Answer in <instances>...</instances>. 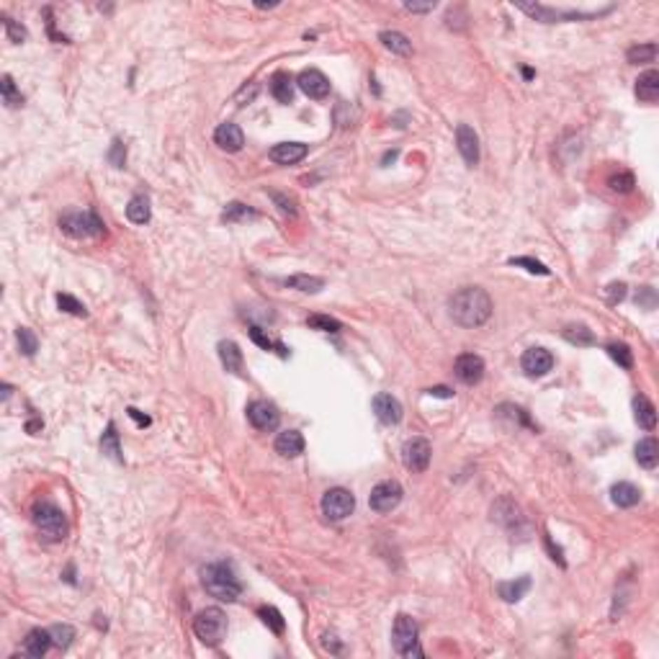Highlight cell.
Returning a JSON list of instances; mask_svg holds the SVG:
<instances>
[{
    "mask_svg": "<svg viewBox=\"0 0 659 659\" xmlns=\"http://www.w3.org/2000/svg\"><path fill=\"white\" fill-rule=\"evenodd\" d=\"M296 85H299V90H302L304 96L314 98V101H322V98L330 96V80L319 70H314V67L304 70L302 75L296 78Z\"/></svg>",
    "mask_w": 659,
    "mask_h": 659,
    "instance_id": "4fadbf2b",
    "label": "cell"
},
{
    "mask_svg": "<svg viewBox=\"0 0 659 659\" xmlns=\"http://www.w3.org/2000/svg\"><path fill=\"white\" fill-rule=\"evenodd\" d=\"M276 6H278V3H263V0H258V3H255V8H276Z\"/></svg>",
    "mask_w": 659,
    "mask_h": 659,
    "instance_id": "db71d44e",
    "label": "cell"
},
{
    "mask_svg": "<svg viewBox=\"0 0 659 659\" xmlns=\"http://www.w3.org/2000/svg\"><path fill=\"white\" fill-rule=\"evenodd\" d=\"M16 340H18V348H21V353L24 356L32 358L36 350H39V338L29 330V327H18L16 330Z\"/></svg>",
    "mask_w": 659,
    "mask_h": 659,
    "instance_id": "8d00e7d4",
    "label": "cell"
},
{
    "mask_svg": "<svg viewBox=\"0 0 659 659\" xmlns=\"http://www.w3.org/2000/svg\"><path fill=\"white\" fill-rule=\"evenodd\" d=\"M0 93H3V104L8 106V109L24 106V96H21V90L16 88V83H13L11 75H3V80H0Z\"/></svg>",
    "mask_w": 659,
    "mask_h": 659,
    "instance_id": "d6a6232c",
    "label": "cell"
},
{
    "mask_svg": "<svg viewBox=\"0 0 659 659\" xmlns=\"http://www.w3.org/2000/svg\"><path fill=\"white\" fill-rule=\"evenodd\" d=\"M201 585H204V590H207L209 595L216 597V600H222V603H235L240 597V592H242V585H240L237 574L232 572L230 564H207L204 569H201Z\"/></svg>",
    "mask_w": 659,
    "mask_h": 659,
    "instance_id": "7a4b0ae2",
    "label": "cell"
},
{
    "mask_svg": "<svg viewBox=\"0 0 659 659\" xmlns=\"http://www.w3.org/2000/svg\"><path fill=\"white\" fill-rule=\"evenodd\" d=\"M510 265H520V268H525L528 273H536V276H548L551 273L543 263L533 261V258H510Z\"/></svg>",
    "mask_w": 659,
    "mask_h": 659,
    "instance_id": "f6af8a7d",
    "label": "cell"
},
{
    "mask_svg": "<svg viewBox=\"0 0 659 659\" xmlns=\"http://www.w3.org/2000/svg\"><path fill=\"white\" fill-rule=\"evenodd\" d=\"M270 96L276 98L278 104H291L294 101V80L289 72H276L270 78Z\"/></svg>",
    "mask_w": 659,
    "mask_h": 659,
    "instance_id": "7402d4cb",
    "label": "cell"
},
{
    "mask_svg": "<svg viewBox=\"0 0 659 659\" xmlns=\"http://www.w3.org/2000/svg\"><path fill=\"white\" fill-rule=\"evenodd\" d=\"M379 41H382V44L389 49V52H394V55H399V57H410V55H412V41L407 39L405 34L382 32V34H379Z\"/></svg>",
    "mask_w": 659,
    "mask_h": 659,
    "instance_id": "83f0119b",
    "label": "cell"
},
{
    "mask_svg": "<svg viewBox=\"0 0 659 659\" xmlns=\"http://www.w3.org/2000/svg\"><path fill=\"white\" fill-rule=\"evenodd\" d=\"M193 634L201 644L207 646H216L222 644L224 634H227V616L222 608H204L196 613L193 618Z\"/></svg>",
    "mask_w": 659,
    "mask_h": 659,
    "instance_id": "5b68a950",
    "label": "cell"
},
{
    "mask_svg": "<svg viewBox=\"0 0 659 659\" xmlns=\"http://www.w3.org/2000/svg\"><path fill=\"white\" fill-rule=\"evenodd\" d=\"M247 420L253 422V428L258 430H276L278 422H281V412L268 399H255V402L247 405Z\"/></svg>",
    "mask_w": 659,
    "mask_h": 659,
    "instance_id": "30bf717a",
    "label": "cell"
},
{
    "mask_svg": "<svg viewBox=\"0 0 659 659\" xmlns=\"http://www.w3.org/2000/svg\"><path fill=\"white\" fill-rule=\"evenodd\" d=\"M273 448H276V453H281L284 459H296L299 453H304L302 433H299V430H284V433H278Z\"/></svg>",
    "mask_w": 659,
    "mask_h": 659,
    "instance_id": "d6986e66",
    "label": "cell"
},
{
    "mask_svg": "<svg viewBox=\"0 0 659 659\" xmlns=\"http://www.w3.org/2000/svg\"><path fill=\"white\" fill-rule=\"evenodd\" d=\"M284 286L296 289V291H304V294H317L319 289H325V278H319V276H307V273H299V276L284 278Z\"/></svg>",
    "mask_w": 659,
    "mask_h": 659,
    "instance_id": "f1b7e54d",
    "label": "cell"
},
{
    "mask_svg": "<svg viewBox=\"0 0 659 659\" xmlns=\"http://www.w3.org/2000/svg\"><path fill=\"white\" fill-rule=\"evenodd\" d=\"M634 417L644 430H654V425H657V410L644 394L634 397Z\"/></svg>",
    "mask_w": 659,
    "mask_h": 659,
    "instance_id": "cb8c5ba5",
    "label": "cell"
},
{
    "mask_svg": "<svg viewBox=\"0 0 659 659\" xmlns=\"http://www.w3.org/2000/svg\"><path fill=\"white\" fill-rule=\"evenodd\" d=\"M654 57H657V44L654 41H646V44H636V47H631L626 52V60L631 64H639V62H654Z\"/></svg>",
    "mask_w": 659,
    "mask_h": 659,
    "instance_id": "e575fe53",
    "label": "cell"
},
{
    "mask_svg": "<svg viewBox=\"0 0 659 659\" xmlns=\"http://www.w3.org/2000/svg\"><path fill=\"white\" fill-rule=\"evenodd\" d=\"M219 358H222V366L230 373H242V350L237 348V342L232 340L219 342Z\"/></svg>",
    "mask_w": 659,
    "mask_h": 659,
    "instance_id": "484cf974",
    "label": "cell"
},
{
    "mask_svg": "<svg viewBox=\"0 0 659 659\" xmlns=\"http://www.w3.org/2000/svg\"><path fill=\"white\" fill-rule=\"evenodd\" d=\"M428 394H433V397H445V399H451V397H453V391H451V389H445V387H436V389H428Z\"/></svg>",
    "mask_w": 659,
    "mask_h": 659,
    "instance_id": "f5cc1de1",
    "label": "cell"
},
{
    "mask_svg": "<svg viewBox=\"0 0 659 659\" xmlns=\"http://www.w3.org/2000/svg\"><path fill=\"white\" fill-rule=\"evenodd\" d=\"M127 412H129V417H132V420H137V425H142V428H147V425L152 422L150 417H147V415H142L139 410H134V407H129Z\"/></svg>",
    "mask_w": 659,
    "mask_h": 659,
    "instance_id": "816d5d0a",
    "label": "cell"
},
{
    "mask_svg": "<svg viewBox=\"0 0 659 659\" xmlns=\"http://www.w3.org/2000/svg\"><path fill=\"white\" fill-rule=\"evenodd\" d=\"M636 304H644L646 310H654V304H657V299H654V289L644 286L641 291H639V296H636Z\"/></svg>",
    "mask_w": 659,
    "mask_h": 659,
    "instance_id": "681fc988",
    "label": "cell"
},
{
    "mask_svg": "<svg viewBox=\"0 0 659 659\" xmlns=\"http://www.w3.org/2000/svg\"><path fill=\"white\" fill-rule=\"evenodd\" d=\"M518 8L523 11V13H528L531 18H536V21H543V24H556V21H562V18H588V13H572V11H556V8H548V6H531V3H520Z\"/></svg>",
    "mask_w": 659,
    "mask_h": 659,
    "instance_id": "2e32d148",
    "label": "cell"
},
{
    "mask_svg": "<svg viewBox=\"0 0 659 659\" xmlns=\"http://www.w3.org/2000/svg\"><path fill=\"white\" fill-rule=\"evenodd\" d=\"M605 350H608V356H611L620 368H631V366H634V356H631V350H628L626 342H611Z\"/></svg>",
    "mask_w": 659,
    "mask_h": 659,
    "instance_id": "ab89813d",
    "label": "cell"
},
{
    "mask_svg": "<svg viewBox=\"0 0 659 659\" xmlns=\"http://www.w3.org/2000/svg\"><path fill=\"white\" fill-rule=\"evenodd\" d=\"M371 405H373V412H376V417H379L384 425H397V422L402 420V405H399L397 397H391L389 391L376 394Z\"/></svg>",
    "mask_w": 659,
    "mask_h": 659,
    "instance_id": "9a60e30c",
    "label": "cell"
},
{
    "mask_svg": "<svg viewBox=\"0 0 659 659\" xmlns=\"http://www.w3.org/2000/svg\"><path fill=\"white\" fill-rule=\"evenodd\" d=\"M520 368L525 371V376H546L551 368H554V356L548 353L546 348H528L520 358Z\"/></svg>",
    "mask_w": 659,
    "mask_h": 659,
    "instance_id": "7c38bea8",
    "label": "cell"
},
{
    "mask_svg": "<svg viewBox=\"0 0 659 659\" xmlns=\"http://www.w3.org/2000/svg\"><path fill=\"white\" fill-rule=\"evenodd\" d=\"M611 500L618 505V508H634V505H639V500H641V490L636 485H631V482H618V485H613L611 490Z\"/></svg>",
    "mask_w": 659,
    "mask_h": 659,
    "instance_id": "603a6c76",
    "label": "cell"
},
{
    "mask_svg": "<svg viewBox=\"0 0 659 659\" xmlns=\"http://www.w3.org/2000/svg\"><path fill=\"white\" fill-rule=\"evenodd\" d=\"M492 299L485 289L479 286H466L456 291L448 299V312L451 319L461 327H482L487 319L492 317Z\"/></svg>",
    "mask_w": 659,
    "mask_h": 659,
    "instance_id": "6da1fadb",
    "label": "cell"
},
{
    "mask_svg": "<svg viewBox=\"0 0 659 659\" xmlns=\"http://www.w3.org/2000/svg\"><path fill=\"white\" fill-rule=\"evenodd\" d=\"M214 142L219 144L224 152H240V150H242V144H245V134H242V129H240L237 124L224 121V124H219V127H216Z\"/></svg>",
    "mask_w": 659,
    "mask_h": 659,
    "instance_id": "ac0fdd59",
    "label": "cell"
},
{
    "mask_svg": "<svg viewBox=\"0 0 659 659\" xmlns=\"http://www.w3.org/2000/svg\"><path fill=\"white\" fill-rule=\"evenodd\" d=\"M608 186H611V191H616V193H631L634 191V186H636V178H634V173L620 170V173H616V175L608 178Z\"/></svg>",
    "mask_w": 659,
    "mask_h": 659,
    "instance_id": "f35d334b",
    "label": "cell"
},
{
    "mask_svg": "<svg viewBox=\"0 0 659 659\" xmlns=\"http://www.w3.org/2000/svg\"><path fill=\"white\" fill-rule=\"evenodd\" d=\"M430 456H433V448L425 438H410L405 445H402V461L405 466L415 474H422L425 469L430 466Z\"/></svg>",
    "mask_w": 659,
    "mask_h": 659,
    "instance_id": "9c48e42d",
    "label": "cell"
},
{
    "mask_svg": "<svg viewBox=\"0 0 659 659\" xmlns=\"http://www.w3.org/2000/svg\"><path fill=\"white\" fill-rule=\"evenodd\" d=\"M32 518H34V525H36L39 536L44 541H49V543H57V541H62L64 536H67V518H64L62 510L57 508V505H52V502H39V505L34 508Z\"/></svg>",
    "mask_w": 659,
    "mask_h": 659,
    "instance_id": "277c9868",
    "label": "cell"
},
{
    "mask_svg": "<svg viewBox=\"0 0 659 659\" xmlns=\"http://www.w3.org/2000/svg\"><path fill=\"white\" fill-rule=\"evenodd\" d=\"M250 338H253V342H258L263 350H273V353H278L281 358H289V348H286V345H284L281 340H273V338H268V335L263 333L258 325L250 327Z\"/></svg>",
    "mask_w": 659,
    "mask_h": 659,
    "instance_id": "1f68e13d",
    "label": "cell"
},
{
    "mask_svg": "<svg viewBox=\"0 0 659 659\" xmlns=\"http://www.w3.org/2000/svg\"><path fill=\"white\" fill-rule=\"evenodd\" d=\"M49 634H52V644H55L57 649H67L72 639H75V628L67 626V623H57V626L49 628Z\"/></svg>",
    "mask_w": 659,
    "mask_h": 659,
    "instance_id": "74e56055",
    "label": "cell"
},
{
    "mask_svg": "<svg viewBox=\"0 0 659 659\" xmlns=\"http://www.w3.org/2000/svg\"><path fill=\"white\" fill-rule=\"evenodd\" d=\"M268 158L278 165H294L299 160L307 158V144L304 142H281L273 144L268 152Z\"/></svg>",
    "mask_w": 659,
    "mask_h": 659,
    "instance_id": "e0dca14e",
    "label": "cell"
},
{
    "mask_svg": "<svg viewBox=\"0 0 659 659\" xmlns=\"http://www.w3.org/2000/svg\"><path fill=\"white\" fill-rule=\"evenodd\" d=\"M60 230L75 240H93L104 235L106 224L96 211L85 209V211H67L60 216Z\"/></svg>",
    "mask_w": 659,
    "mask_h": 659,
    "instance_id": "3957f363",
    "label": "cell"
},
{
    "mask_svg": "<svg viewBox=\"0 0 659 659\" xmlns=\"http://www.w3.org/2000/svg\"><path fill=\"white\" fill-rule=\"evenodd\" d=\"M453 373H456V379H459L461 384L474 387V384H479L482 376H485V361H482L477 353H464V356L456 358Z\"/></svg>",
    "mask_w": 659,
    "mask_h": 659,
    "instance_id": "8fae6325",
    "label": "cell"
},
{
    "mask_svg": "<svg viewBox=\"0 0 659 659\" xmlns=\"http://www.w3.org/2000/svg\"><path fill=\"white\" fill-rule=\"evenodd\" d=\"M101 451H104L111 461H116V464L124 461V456H121V445H119V433H116V425H113V422L106 425V433L101 436Z\"/></svg>",
    "mask_w": 659,
    "mask_h": 659,
    "instance_id": "f546056e",
    "label": "cell"
},
{
    "mask_svg": "<svg viewBox=\"0 0 659 659\" xmlns=\"http://www.w3.org/2000/svg\"><path fill=\"white\" fill-rule=\"evenodd\" d=\"M258 616H261V620L270 628V631H273V634H284L286 620H284V616H281L278 608H273V605H263L261 611H258Z\"/></svg>",
    "mask_w": 659,
    "mask_h": 659,
    "instance_id": "836d02e7",
    "label": "cell"
},
{
    "mask_svg": "<svg viewBox=\"0 0 659 659\" xmlns=\"http://www.w3.org/2000/svg\"><path fill=\"white\" fill-rule=\"evenodd\" d=\"M605 296H608L611 304L623 302V299H626V284H611V286L605 289Z\"/></svg>",
    "mask_w": 659,
    "mask_h": 659,
    "instance_id": "c3c4849f",
    "label": "cell"
},
{
    "mask_svg": "<svg viewBox=\"0 0 659 659\" xmlns=\"http://www.w3.org/2000/svg\"><path fill=\"white\" fill-rule=\"evenodd\" d=\"M528 590H531V577H518L513 582H500L497 585V592H500L505 603H518Z\"/></svg>",
    "mask_w": 659,
    "mask_h": 659,
    "instance_id": "4316f807",
    "label": "cell"
},
{
    "mask_svg": "<svg viewBox=\"0 0 659 659\" xmlns=\"http://www.w3.org/2000/svg\"><path fill=\"white\" fill-rule=\"evenodd\" d=\"M417 634H420V628H417L415 618H410L405 613L397 616L394 628H391V644H394V649H397L402 657H422V649L417 646Z\"/></svg>",
    "mask_w": 659,
    "mask_h": 659,
    "instance_id": "8992f818",
    "label": "cell"
},
{
    "mask_svg": "<svg viewBox=\"0 0 659 659\" xmlns=\"http://www.w3.org/2000/svg\"><path fill=\"white\" fill-rule=\"evenodd\" d=\"M57 307H60L62 312H67V314H75V317H88L85 307H83V304L70 294H57Z\"/></svg>",
    "mask_w": 659,
    "mask_h": 659,
    "instance_id": "b9f144b4",
    "label": "cell"
},
{
    "mask_svg": "<svg viewBox=\"0 0 659 659\" xmlns=\"http://www.w3.org/2000/svg\"><path fill=\"white\" fill-rule=\"evenodd\" d=\"M456 144L466 165H477L479 162V137L469 124H459L456 127Z\"/></svg>",
    "mask_w": 659,
    "mask_h": 659,
    "instance_id": "5bb4252c",
    "label": "cell"
},
{
    "mask_svg": "<svg viewBox=\"0 0 659 659\" xmlns=\"http://www.w3.org/2000/svg\"><path fill=\"white\" fill-rule=\"evenodd\" d=\"M49 646H55V644H52V634H49V631H44V628H32V631H29V636L24 639V654H26V657H34V659L44 657V654L49 651Z\"/></svg>",
    "mask_w": 659,
    "mask_h": 659,
    "instance_id": "ffe728a7",
    "label": "cell"
},
{
    "mask_svg": "<svg viewBox=\"0 0 659 659\" xmlns=\"http://www.w3.org/2000/svg\"><path fill=\"white\" fill-rule=\"evenodd\" d=\"M636 461H639V466L644 469H657L659 464V445L654 438H644V441H639L636 443Z\"/></svg>",
    "mask_w": 659,
    "mask_h": 659,
    "instance_id": "d4e9b609",
    "label": "cell"
},
{
    "mask_svg": "<svg viewBox=\"0 0 659 659\" xmlns=\"http://www.w3.org/2000/svg\"><path fill=\"white\" fill-rule=\"evenodd\" d=\"M109 162H111L113 167H124V162H127V147H124V142H121V139H113V142H111V150H109Z\"/></svg>",
    "mask_w": 659,
    "mask_h": 659,
    "instance_id": "bcb514c9",
    "label": "cell"
},
{
    "mask_svg": "<svg viewBox=\"0 0 659 659\" xmlns=\"http://www.w3.org/2000/svg\"><path fill=\"white\" fill-rule=\"evenodd\" d=\"M127 216L132 224H147L152 216V209H150V199L147 196H134V199L129 201L127 207Z\"/></svg>",
    "mask_w": 659,
    "mask_h": 659,
    "instance_id": "4dcf8cb0",
    "label": "cell"
},
{
    "mask_svg": "<svg viewBox=\"0 0 659 659\" xmlns=\"http://www.w3.org/2000/svg\"><path fill=\"white\" fill-rule=\"evenodd\" d=\"M3 26H6V34H8V39L13 41V44H24L26 41V29L18 21H13L11 16H3Z\"/></svg>",
    "mask_w": 659,
    "mask_h": 659,
    "instance_id": "ee69618b",
    "label": "cell"
},
{
    "mask_svg": "<svg viewBox=\"0 0 659 659\" xmlns=\"http://www.w3.org/2000/svg\"><path fill=\"white\" fill-rule=\"evenodd\" d=\"M11 391H13V389H11V384H3V399H8Z\"/></svg>",
    "mask_w": 659,
    "mask_h": 659,
    "instance_id": "11a10c76",
    "label": "cell"
},
{
    "mask_svg": "<svg viewBox=\"0 0 659 659\" xmlns=\"http://www.w3.org/2000/svg\"><path fill=\"white\" fill-rule=\"evenodd\" d=\"M402 485L394 482V479H387V482H379V485L371 490V497H368V505H371L373 513H391L402 502Z\"/></svg>",
    "mask_w": 659,
    "mask_h": 659,
    "instance_id": "ba28073f",
    "label": "cell"
},
{
    "mask_svg": "<svg viewBox=\"0 0 659 659\" xmlns=\"http://www.w3.org/2000/svg\"><path fill=\"white\" fill-rule=\"evenodd\" d=\"M407 11H412V13H428V11L436 8V3H405Z\"/></svg>",
    "mask_w": 659,
    "mask_h": 659,
    "instance_id": "f907efd6",
    "label": "cell"
},
{
    "mask_svg": "<svg viewBox=\"0 0 659 659\" xmlns=\"http://www.w3.org/2000/svg\"><path fill=\"white\" fill-rule=\"evenodd\" d=\"M564 340H569L572 345H592V342H595V335L590 333L585 325H569L564 330Z\"/></svg>",
    "mask_w": 659,
    "mask_h": 659,
    "instance_id": "d590c367",
    "label": "cell"
},
{
    "mask_svg": "<svg viewBox=\"0 0 659 659\" xmlns=\"http://www.w3.org/2000/svg\"><path fill=\"white\" fill-rule=\"evenodd\" d=\"M270 199L276 201V204H278V209H281L284 214L296 216V207H294V201L289 199V196H284V193H270Z\"/></svg>",
    "mask_w": 659,
    "mask_h": 659,
    "instance_id": "7dc6e473",
    "label": "cell"
},
{
    "mask_svg": "<svg viewBox=\"0 0 659 659\" xmlns=\"http://www.w3.org/2000/svg\"><path fill=\"white\" fill-rule=\"evenodd\" d=\"M253 216H255L253 209H247L245 204L235 201V204H230V207L224 209L222 219H224V222H242V219H253Z\"/></svg>",
    "mask_w": 659,
    "mask_h": 659,
    "instance_id": "7bdbcfd3",
    "label": "cell"
},
{
    "mask_svg": "<svg viewBox=\"0 0 659 659\" xmlns=\"http://www.w3.org/2000/svg\"><path fill=\"white\" fill-rule=\"evenodd\" d=\"M356 510V497L345 490V487H333L327 490L325 497H322V513H325L330 520H345L348 515H353Z\"/></svg>",
    "mask_w": 659,
    "mask_h": 659,
    "instance_id": "52a82bcc",
    "label": "cell"
},
{
    "mask_svg": "<svg viewBox=\"0 0 659 659\" xmlns=\"http://www.w3.org/2000/svg\"><path fill=\"white\" fill-rule=\"evenodd\" d=\"M307 325H310L312 330H319V333H340L342 330L340 322L335 317H327V314H312V317L307 319Z\"/></svg>",
    "mask_w": 659,
    "mask_h": 659,
    "instance_id": "60d3db41",
    "label": "cell"
},
{
    "mask_svg": "<svg viewBox=\"0 0 659 659\" xmlns=\"http://www.w3.org/2000/svg\"><path fill=\"white\" fill-rule=\"evenodd\" d=\"M636 98L644 101V104H654L659 98V72L657 70H646L639 75L636 80Z\"/></svg>",
    "mask_w": 659,
    "mask_h": 659,
    "instance_id": "44dd1931",
    "label": "cell"
}]
</instances>
